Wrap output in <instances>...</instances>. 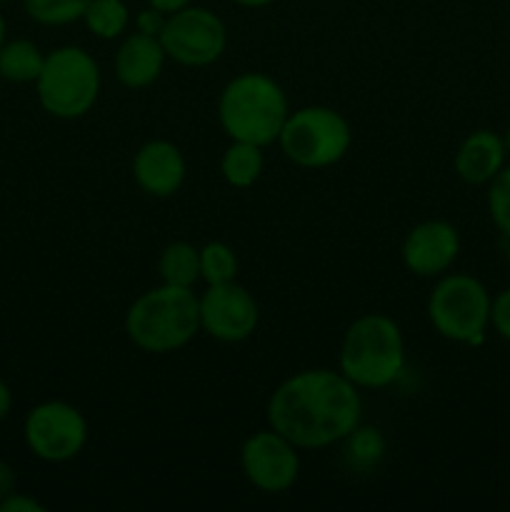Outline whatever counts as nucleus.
I'll list each match as a JSON object with an SVG mask.
<instances>
[{"label":"nucleus","instance_id":"nucleus-28","mask_svg":"<svg viewBox=\"0 0 510 512\" xmlns=\"http://www.w3.org/2000/svg\"><path fill=\"white\" fill-rule=\"evenodd\" d=\"M10 493H15V473L8 463L0 460V500L8 498Z\"/></svg>","mask_w":510,"mask_h":512},{"label":"nucleus","instance_id":"nucleus-31","mask_svg":"<svg viewBox=\"0 0 510 512\" xmlns=\"http://www.w3.org/2000/svg\"><path fill=\"white\" fill-rule=\"evenodd\" d=\"M3 43H5V18L0 15V48H3Z\"/></svg>","mask_w":510,"mask_h":512},{"label":"nucleus","instance_id":"nucleus-11","mask_svg":"<svg viewBox=\"0 0 510 512\" xmlns=\"http://www.w3.org/2000/svg\"><path fill=\"white\" fill-rule=\"evenodd\" d=\"M240 468L255 490L268 495L285 493L300 475V448L278 430H258L240 448Z\"/></svg>","mask_w":510,"mask_h":512},{"label":"nucleus","instance_id":"nucleus-3","mask_svg":"<svg viewBox=\"0 0 510 512\" xmlns=\"http://www.w3.org/2000/svg\"><path fill=\"white\" fill-rule=\"evenodd\" d=\"M288 95L280 83L258 70H245L225 83L218 98V120L230 140H245L260 148L278 143L288 120Z\"/></svg>","mask_w":510,"mask_h":512},{"label":"nucleus","instance_id":"nucleus-16","mask_svg":"<svg viewBox=\"0 0 510 512\" xmlns=\"http://www.w3.org/2000/svg\"><path fill=\"white\" fill-rule=\"evenodd\" d=\"M265 168L263 148L255 143H245V140H230L225 148L223 158H220V173L230 188H253L260 180Z\"/></svg>","mask_w":510,"mask_h":512},{"label":"nucleus","instance_id":"nucleus-23","mask_svg":"<svg viewBox=\"0 0 510 512\" xmlns=\"http://www.w3.org/2000/svg\"><path fill=\"white\" fill-rule=\"evenodd\" d=\"M488 213L503 238L510 240V165L488 183Z\"/></svg>","mask_w":510,"mask_h":512},{"label":"nucleus","instance_id":"nucleus-8","mask_svg":"<svg viewBox=\"0 0 510 512\" xmlns=\"http://www.w3.org/2000/svg\"><path fill=\"white\" fill-rule=\"evenodd\" d=\"M25 445L43 463H68L88 443V420L65 400H45L25 415Z\"/></svg>","mask_w":510,"mask_h":512},{"label":"nucleus","instance_id":"nucleus-33","mask_svg":"<svg viewBox=\"0 0 510 512\" xmlns=\"http://www.w3.org/2000/svg\"><path fill=\"white\" fill-rule=\"evenodd\" d=\"M0 3H5V0H0Z\"/></svg>","mask_w":510,"mask_h":512},{"label":"nucleus","instance_id":"nucleus-21","mask_svg":"<svg viewBox=\"0 0 510 512\" xmlns=\"http://www.w3.org/2000/svg\"><path fill=\"white\" fill-rule=\"evenodd\" d=\"M238 278V255L228 243H205L200 248V280L205 285L230 283Z\"/></svg>","mask_w":510,"mask_h":512},{"label":"nucleus","instance_id":"nucleus-7","mask_svg":"<svg viewBox=\"0 0 510 512\" xmlns=\"http://www.w3.org/2000/svg\"><path fill=\"white\" fill-rule=\"evenodd\" d=\"M490 305L493 298L478 278L468 273H445L428 298V320L445 340L478 345L490 328Z\"/></svg>","mask_w":510,"mask_h":512},{"label":"nucleus","instance_id":"nucleus-14","mask_svg":"<svg viewBox=\"0 0 510 512\" xmlns=\"http://www.w3.org/2000/svg\"><path fill=\"white\" fill-rule=\"evenodd\" d=\"M165 60H168V55H165L160 38L135 30V33L125 35L123 43L115 50L113 68L125 88L140 90L148 88V85H153L160 78Z\"/></svg>","mask_w":510,"mask_h":512},{"label":"nucleus","instance_id":"nucleus-19","mask_svg":"<svg viewBox=\"0 0 510 512\" xmlns=\"http://www.w3.org/2000/svg\"><path fill=\"white\" fill-rule=\"evenodd\" d=\"M345 453L343 460L348 465L350 473L368 475L383 463L385 458V438L378 428H370V425L360 423L358 428L350 430L343 438Z\"/></svg>","mask_w":510,"mask_h":512},{"label":"nucleus","instance_id":"nucleus-15","mask_svg":"<svg viewBox=\"0 0 510 512\" xmlns=\"http://www.w3.org/2000/svg\"><path fill=\"white\" fill-rule=\"evenodd\" d=\"M503 135L493 130H473L463 143L458 145L455 153V173L463 183L468 185H488L505 165Z\"/></svg>","mask_w":510,"mask_h":512},{"label":"nucleus","instance_id":"nucleus-30","mask_svg":"<svg viewBox=\"0 0 510 512\" xmlns=\"http://www.w3.org/2000/svg\"><path fill=\"white\" fill-rule=\"evenodd\" d=\"M233 3L243 5V8H263V5H270L273 0H233Z\"/></svg>","mask_w":510,"mask_h":512},{"label":"nucleus","instance_id":"nucleus-17","mask_svg":"<svg viewBox=\"0 0 510 512\" xmlns=\"http://www.w3.org/2000/svg\"><path fill=\"white\" fill-rule=\"evenodd\" d=\"M43 63L45 53L33 40H5L3 48H0V78L8 80V83L35 85Z\"/></svg>","mask_w":510,"mask_h":512},{"label":"nucleus","instance_id":"nucleus-4","mask_svg":"<svg viewBox=\"0 0 510 512\" xmlns=\"http://www.w3.org/2000/svg\"><path fill=\"white\" fill-rule=\"evenodd\" d=\"M405 368V338L385 313H365L350 323L340 343L338 370L360 390L393 385Z\"/></svg>","mask_w":510,"mask_h":512},{"label":"nucleus","instance_id":"nucleus-25","mask_svg":"<svg viewBox=\"0 0 510 512\" xmlns=\"http://www.w3.org/2000/svg\"><path fill=\"white\" fill-rule=\"evenodd\" d=\"M165 20H168V15L158 13V10L150 8L148 5V8H145L143 13L135 18V30H138V33H145V35H153V38H160Z\"/></svg>","mask_w":510,"mask_h":512},{"label":"nucleus","instance_id":"nucleus-24","mask_svg":"<svg viewBox=\"0 0 510 512\" xmlns=\"http://www.w3.org/2000/svg\"><path fill=\"white\" fill-rule=\"evenodd\" d=\"M490 328L510 343V288L493 298V305H490Z\"/></svg>","mask_w":510,"mask_h":512},{"label":"nucleus","instance_id":"nucleus-18","mask_svg":"<svg viewBox=\"0 0 510 512\" xmlns=\"http://www.w3.org/2000/svg\"><path fill=\"white\" fill-rule=\"evenodd\" d=\"M158 273L160 283L195 288L200 280V248H195L188 240H173L160 253Z\"/></svg>","mask_w":510,"mask_h":512},{"label":"nucleus","instance_id":"nucleus-2","mask_svg":"<svg viewBox=\"0 0 510 512\" xmlns=\"http://www.w3.org/2000/svg\"><path fill=\"white\" fill-rule=\"evenodd\" d=\"M198 333L200 303L193 288L160 283L138 295L125 313V335L143 353H175Z\"/></svg>","mask_w":510,"mask_h":512},{"label":"nucleus","instance_id":"nucleus-22","mask_svg":"<svg viewBox=\"0 0 510 512\" xmlns=\"http://www.w3.org/2000/svg\"><path fill=\"white\" fill-rule=\"evenodd\" d=\"M90 0H23V8L40 25H70L83 20Z\"/></svg>","mask_w":510,"mask_h":512},{"label":"nucleus","instance_id":"nucleus-29","mask_svg":"<svg viewBox=\"0 0 510 512\" xmlns=\"http://www.w3.org/2000/svg\"><path fill=\"white\" fill-rule=\"evenodd\" d=\"M10 410H13V393H10V388L5 385V380H0V423L8 418Z\"/></svg>","mask_w":510,"mask_h":512},{"label":"nucleus","instance_id":"nucleus-20","mask_svg":"<svg viewBox=\"0 0 510 512\" xmlns=\"http://www.w3.org/2000/svg\"><path fill=\"white\" fill-rule=\"evenodd\" d=\"M83 23L100 40L123 38L130 25V10L123 0H90Z\"/></svg>","mask_w":510,"mask_h":512},{"label":"nucleus","instance_id":"nucleus-12","mask_svg":"<svg viewBox=\"0 0 510 512\" xmlns=\"http://www.w3.org/2000/svg\"><path fill=\"white\" fill-rule=\"evenodd\" d=\"M460 255V233L448 220H423L408 230L400 248L403 265L418 278H440Z\"/></svg>","mask_w":510,"mask_h":512},{"label":"nucleus","instance_id":"nucleus-10","mask_svg":"<svg viewBox=\"0 0 510 512\" xmlns=\"http://www.w3.org/2000/svg\"><path fill=\"white\" fill-rule=\"evenodd\" d=\"M200 333L210 335L218 343H243L253 338L260 323L258 300L238 280L208 285L198 295Z\"/></svg>","mask_w":510,"mask_h":512},{"label":"nucleus","instance_id":"nucleus-27","mask_svg":"<svg viewBox=\"0 0 510 512\" xmlns=\"http://www.w3.org/2000/svg\"><path fill=\"white\" fill-rule=\"evenodd\" d=\"M148 5L163 15H173V13H178V10L193 5V0H148Z\"/></svg>","mask_w":510,"mask_h":512},{"label":"nucleus","instance_id":"nucleus-26","mask_svg":"<svg viewBox=\"0 0 510 512\" xmlns=\"http://www.w3.org/2000/svg\"><path fill=\"white\" fill-rule=\"evenodd\" d=\"M0 512H45V505L30 498V495H23L15 490L8 498L0 500Z\"/></svg>","mask_w":510,"mask_h":512},{"label":"nucleus","instance_id":"nucleus-1","mask_svg":"<svg viewBox=\"0 0 510 512\" xmlns=\"http://www.w3.org/2000/svg\"><path fill=\"white\" fill-rule=\"evenodd\" d=\"M268 425L300 450L343 443L363 418V398L340 370L310 368L285 378L268 400Z\"/></svg>","mask_w":510,"mask_h":512},{"label":"nucleus","instance_id":"nucleus-13","mask_svg":"<svg viewBox=\"0 0 510 512\" xmlns=\"http://www.w3.org/2000/svg\"><path fill=\"white\" fill-rule=\"evenodd\" d=\"M188 165L183 153L170 140H148L133 158V178L145 195L173 198L185 183Z\"/></svg>","mask_w":510,"mask_h":512},{"label":"nucleus","instance_id":"nucleus-32","mask_svg":"<svg viewBox=\"0 0 510 512\" xmlns=\"http://www.w3.org/2000/svg\"><path fill=\"white\" fill-rule=\"evenodd\" d=\"M503 143H505V150H508V153H510V128L505 130V135H503Z\"/></svg>","mask_w":510,"mask_h":512},{"label":"nucleus","instance_id":"nucleus-6","mask_svg":"<svg viewBox=\"0 0 510 512\" xmlns=\"http://www.w3.org/2000/svg\"><path fill=\"white\" fill-rule=\"evenodd\" d=\"M278 145L285 158L300 168H330L348 155L353 128L340 110L328 105H305L290 110Z\"/></svg>","mask_w":510,"mask_h":512},{"label":"nucleus","instance_id":"nucleus-9","mask_svg":"<svg viewBox=\"0 0 510 512\" xmlns=\"http://www.w3.org/2000/svg\"><path fill=\"white\" fill-rule=\"evenodd\" d=\"M160 43L168 60H175L185 68H205L223 58L228 48V30L213 10L188 5L168 15Z\"/></svg>","mask_w":510,"mask_h":512},{"label":"nucleus","instance_id":"nucleus-5","mask_svg":"<svg viewBox=\"0 0 510 512\" xmlns=\"http://www.w3.org/2000/svg\"><path fill=\"white\" fill-rule=\"evenodd\" d=\"M100 68L93 55L78 45H60L45 53L35 80L40 108L60 120H78L93 110L100 95Z\"/></svg>","mask_w":510,"mask_h":512}]
</instances>
